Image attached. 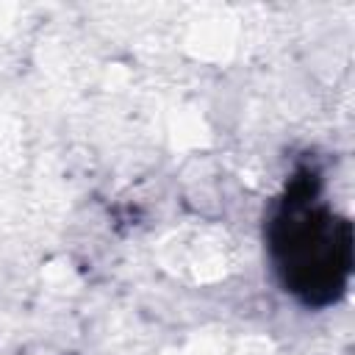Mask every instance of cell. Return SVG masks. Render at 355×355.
Here are the masks:
<instances>
[{
    "label": "cell",
    "instance_id": "1",
    "mask_svg": "<svg viewBox=\"0 0 355 355\" xmlns=\"http://www.w3.org/2000/svg\"><path fill=\"white\" fill-rule=\"evenodd\" d=\"M286 236L277 241L280 250H286L283 266L291 261V280L300 286L305 269H311V263H319L322 277L327 291L333 286H338V269L344 266V252H347V239H336V219L324 211H305V208H294L286 219Z\"/></svg>",
    "mask_w": 355,
    "mask_h": 355
}]
</instances>
